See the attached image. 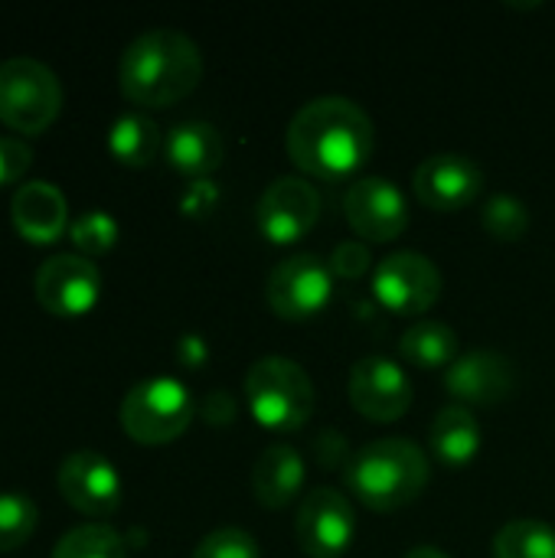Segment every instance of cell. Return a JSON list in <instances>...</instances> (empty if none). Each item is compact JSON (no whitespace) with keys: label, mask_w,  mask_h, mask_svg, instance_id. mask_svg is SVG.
I'll use <instances>...</instances> for the list:
<instances>
[{"label":"cell","mask_w":555,"mask_h":558,"mask_svg":"<svg viewBox=\"0 0 555 558\" xmlns=\"http://www.w3.org/2000/svg\"><path fill=\"white\" fill-rule=\"evenodd\" d=\"M285 147L294 167L307 177L343 180L373 154V121L357 101L324 95L291 118Z\"/></svg>","instance_id":"1"},{"label":"cell","mask_w":555,"mask_h":558,"mask_svg":"<svg viewBox=\"0 0 555 558\" xmlns=\"http://www.w3.org/2000/svg\"><path fill=\"white\" fill-rule=\"evenodd\" d=\"M203 78L200 46L180 29L141 33L118 62V85L141 108H167L186 98Z\"/></svg>","instance_id":"2"},{"label":"cell","mask_w":555,"mask_h":558,"mask_svg":"<svg viewBox=\"0 0 555 558\" xmlns=\"http://www.w3.org/2000/svg\"><path fill=\"white\" fill-rule=\"evenodd\" d=\"M425 484H429V458L409 438L373 441L347 468L350 494L376 513H393L415 504Z\"/></svg>","instance_id":"3"},{"label":"cell","mask_w":555,"mask_h":558,"mask_svg":"<svg viewBox=\"0 0 555 558\" xmlns=\"http://www.w3.org/2000/svg\"><path fill=\"white\" fill-rule=\"evenodd\" d=\"M245 399L255 422L272 432H298L314 415V386L307 373L285 356H265L249 369Z\"/></svg>","instance_id":"4"},{"label":"cell","mask_w":555,"mask_h":558,"mask_svg":"<svg viewBox=\"0 0 555 558\" xmlns=\"http://www.w3.org/2000/svg\"><path fill=\"white\" fill-rule=\"evenodd\" d=\"M62 108V85L49 65L29 56L0 62V121L26 137L43 134Z\"/></svg>","instance_id":"5"},{"label":"cell","mask_w":555,"mask_h":558,"mask_svg":"<svg viewBox=\"0 0 555 558\" xmlns=\"http://www.w3.org/2000/svg\"><path fill=\"white\" fill-rule=\"evenodd\" d=\"M193 422V399L177 379L137 383L121 402V428L137 445L157 448L177 441Z\"/></svg>","instance_id":"6"},{"label":"cell","mask_w":555,"mask_h":558,"mask_svg":"<svg viewBox=\"0 0 555 558\" xmlns=\"http://www.w3.org/2000/svg\"><path fill=\"white\" fill-rule=\"evenodd\" d=\"M330 268L317 255H291L268 275L265 298L281 320H311L330 301Z\"/></svg>","instance_id":"7"},{"label":"cell","mask_w":555,"mask_h":558,"mask_svg":"<svg viewBox=\"0 0 555 558\" xmlns=\"http://www.w3.org/2000/svg\"><path fill=\"white\" fill-rule=\"evenodd\" d=\"M373 291L386 311L399 317H419L435 307L442 298V275L432 258L419 252H396L379 262Z\"/></svg>","instance_id":"8"},{"label":"cell","mask_w":555,"mask_h":558,"mask_svg":"<svg viewBox=\"0 0 555 558\" xmlns=\"http://www.w3.org/2000/svg\"><path fill=\"white\" fill-rule=\"evenodd\" d=\"M353 530L357 517L350 500L330 487H317L314 494H307L294 520L298 549L307 558H340L350 549Z\"/></svg>","instance_id":"9"},{"label":"cell","mask_w":555,"mask_h":558,"mask_svg":"<svg viewBox=\"0 0 555 558\" xmlns=\"http://www.w3.org/2000/svg\"><path fill=\"white\" fill-rule=\"evenodd\" d=\"M36 301L52 317H82L98 304L101 275L85 255H52L36 268Z\"/></svg>","instance_id":"10"},{"label":"cell","mask_w":555,"mask_h":558,"mask_svg":"<svg viewBox=\"0 0 555 558\" xmlns=\"http://www.w3.org/2000/svg\"><path fill=\"white\" fill-rule=\"evenodd\" d=\"M255 216L265 239H272L275 245H291L304 239L321 219L317 186L304 177H281L262 193Z\"/></svg>","instance_id":"11"},{"label":"cell","mask_w":555,"mask_h":558,"mask_svg":"<svg viewBox=\"0 0 555 558\" xmlns=\"http://www.w3.org/2000/svg\"><path fill=\"white\" fill-rule=\"evenodd\" d=\"M343 213L350 229L366 242H393L409 226L406 196L383 177H363L350 183L343 196Z\"/></svg>","instance_id":"12"},{"label":"cell","mask_w":555,"mask_h":558,"mask_svg":"<svg viewBox=\"0 0 555 558\" xmlns=\"http://www.w3.org/2000/svg\"><path fill=\"white\" fill-rule=\"evenodd\" d=\"M347 392H350L353 409L363 418L379 422V425H389V422L402 418L409 412V405H412V383H409V376L396 363H389L383 356L360 360L350 369Z\"/></svg>","instance_id":"13"},{"label":"cell","mask_w":555,"mask_h":558,"mask_svg":"<svg viewBox=\"0 0 555 558\" xmlns=\"http://www.w3.org/2000/svg\"><path fill=\"white\" fill-rule=\"evenodd\" d=\"M412 183L422 206L435 213H458L478 199L484 186V173L464 154H435L415 167Z\"/></svg>","instance_id":"14"},{"label":"cell","mask_w":555,"mask_h":558,"mask_svg":"<svg viewBox=\"0 0 555 558\" xmlns=\"http://www.w3.org/2000/svg\"><path fill=\"white\" fill-rule=\"evenodd\" d=\"M62 500L85 517H111L121 507V477L95 451H75L59 468Z\"/></svg>","instance_id":"15"},{"label":"cell","mask_w":555,"mask_h":558,"mask_svg":"<svg viewBox=\"0 0 555 558\" xmlns=\"http://www.w3.org/2000/svg\"><path fill=\"white\" fill-rule=\"evenodd\" d=\"M445 389L461 405H500L514 396L517 373L507 356L491 350H474L448 366Z\"/></svg>","instance_id":"16"},{"label":"cell","mask_w":555,"mask_h":558,"mask_svg":"<svg viewBox=\"0 0 555 558\" xmlns=\"http://www.w3.org/2000/svg\"><path fill=\"white\" fill-rule=\"evenodd\" d=\"M10 219L29 245H52L69 226V206L52 183L33 180L13 193Z\"/></svg>","instance_id":"17"},{"label":"cell","mask_w":555,"mask_h":558,"mask_svg":"<svg viewBox=\"0 0 555 558\" xmlns=\"http://www.w3.org/2000/svg\"><path fill=\"white\" fill-rule=\"evenodd\" d=\"M304 487V461L291 445H272L262 451L252 471V490L262 507L285 510Z\"/></svg>","instance_id":"18"},{"label":"cell","mask_w":555,"mask_h":558,"mask_svg":"<svg viewBox=\"0 0 555 558\" xmlns=\"http://www.w3.org/2000/svg\"><path fill=\"white\" fill-rule=\"evenodd\" d=\"M164 154H167L170 167H177L180 173L209 177L213 170H219V163L226 157V144H222V134L213 124L186 121V124H177L164 137Z\"/></svg>","instance_id":"19"},{"label":"cell","mask_w":555,"mask_h":558,"mask_svg":"<svg viewBox=\"0 0 555 558\" xmlns=\"http://www.w3.org/2000/svg\"><path fill=\"white\" fill-rule=\"evenodd\" d=\"M429 445H432V451H435V458L442 464L464 468L468 461H474V454L481 448V425L464 405H448L432 422Z\"/></svg>","instance_id":"20"},{"label":"cell","mask_w":555,"mask_h":558,"mask_svg":"<svg viewBox=\"0 0 555 558\" xmlns=\"http://www.w3.org/2000/svg\"><path fill=\"white\" fill-rule=\"evenodd\" d=\"M160 147H164L160 128L150 118H144V114H124V118H118L111 124L108 150L124 167H147V163H154Z\"/></svg>","instance_id":"21"},{"label":"cell","mask_w":555,"mask_h":558,"mask_svg":"<svg viewBox=\"0 0 555 558\" xmlns=\"http://www.w3.org/2000/svg\"><path fill=\"white\" fill-rule=\"evenodd\" d=\"M399 350L419 369H442L458 360V333L442 320H419L402 333Z\"/></svg>","instance_id":"22"},{"label":"cell","mask_w":555,"mask_h":558,"mask_svg":"<svg viewBox=\"0 0 555 558\" xmlns=\"http://www.w3.org/2000/svg\"><path fill=\"white\" fill-rule=\"evenodd\" d=\"M494 558H555V530L543 520H514L494 536Z\"/></svg>","instance_id":"23"},{"label":"cell","mask_w":555,"mask_h":558,"mask_svg":"<svg viewBox=\"0 0 555 558\" xmlns=\"http://www.w3.org/2000/svg\"><path fill=\"white\" fill-rule=\"evenodd\" d=\"M52 558H124V539L108 526L88 523L65 533L56 543Z\"/></svg>","instance_id":"24"},{"label":"cell","mask_w":555,"mask_h":558,"mask_svg":"<svg viewBox=\"0 0 555 558\" xmlns=\"http://www.w3.org/2000/svg\"><path fill=\"white\" fill-rule=\"evenodd\" d=\"M36 504L26 494H0V556L16 553L36 533Z\"/></svg>","instance_id":"25"},{"label":"cell","mask_w":555,"mask_h":558,"mask_svg":"<svg viewBox=\"0 0 555 558\" xmlns=\"http://www.w3.org/2000/svg\"><path fill=\"white\" fill-rule=\"evenodd\" d=\"M484 229L500 239V242H517L527 235L530 229V213L520 199L514 196H494L487 206H484Z\"/></svg>","instance_id":"26"},{"label":"cell","mask_w":555,"mask_h":558,"mask_svg":"<svg viewBox=\"0 0 555 558\" xmlns=\"http://www.w3.org/2000/svg\"><path fill=\"white\" fill-rule=\"evenodd\" d=\"M69 235H72V242H75L79 252H85V255H105L118 242V222L108 213H98L95 209V213L79 216L72 222Z\"/></svg>","instance_id":"27"},{"label":"cell","mask_w":555,"mask_h":558,"mask_svg":"<svg viewBox=\"0 0 555 558\" xmlns=\"http://www.w3.org/2000/svg\"><path fill=\"white\" fill-rule=\"evenodd\" d=\"M193 558H258V543H255L249 533L226 526V530L209 533V536L196 546Z\"/></svg>","instance_id":"28"},{"label":"cell","mask_w":555,"mask_h":558,"mask_svg":"<svg viewBox=\"0 0 555 558\" xmlns=\"http://www.w3.org/2000/svg\"><path fill=\"white\" fill-rule=\"evenodd\" d=\"M33 163V150L20 137H0V186L16 183Z\"/></svg>","instance_id":"29"},{"label":"cell","mask_w":555,"mask_h":558,"mask_svg":"<svg viewBox=\"0 0 555 558\" xmlns=\"http://www.w3.org/2000/svg\"><path fill=\"white\" fill-rule=\"evenodd\" d=\"M366 268H370V252L360 242H343V245L334 248L330 271H337L343 278H360Z\"/></svg>","instance_id":"30"},{"label":"cell","mask_w":555,"mask_h":558,"mask_svg":"<svg viewBox=\"0 0 555 558\" xmlns=\"http://www.w3.org/2000/svg\"><path fill=\"white\" fill-rule=\"evenodd\" d=\"M406 558H448L442 549H435V546H415L412 553Z\"/></svg>","instance_id":"31"}]
</instances>
